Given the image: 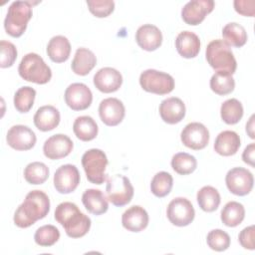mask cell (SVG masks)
I'll return each mask as SVG.
<instances>
[{
	"label": "cell",
	"mask_w": 255,
	"mask_h": 255,
	"mask_svg": "<svg viewBox=\"0 0 255 255\" xmlns=\"http://www.w3.org/2000/svg\"><path fill=\"white\" fill-rule=\"evenodd\" d=\"M50 211V199L42 190L30 191L14 213L13 221L20 228H27L45 218Z\"/></svg>",
	"instance_id": "cell-1"
},
{
	"label": "cell",
	"mask_w": 255,
	"mask_h": 255,
	"mask_svg": "<svg viewBox=\"0 0 255 255\" xmlns=\"http://www.w3.org/2000/svg\"><path fill=\"white\" fill-rule=\"evenodd\" d=\"M54 217L71 238H81L91 228L90 217L81 212L79 207L73 202L66 201L60 203L55 209Z\"/></svg>",
	"instance_id": "cell-2"
},
{
	"label": "cell",
	"mask_w": 255,
	"mask_h": 255,
	"mask_svg": "<svg viewBox=\"0 0 255 255\" xmlns=\"http://www.w3.org/2000/svg\"><path fill=\"white\" fill-rule=\"evenodd\" d=\"M32 6L31 1H14L11 3L4 20V28L8 35L18 38L24 34L28 22L32 18Z\"/></svg>",
	"instance_id": "cell-3"
},
{
	"label": "cell",
	"mask_w": 255,
	"mask_h": 255,
	"mask_svg": "<svg viewBox=\"0 0 255 255\" xmlns=\"http://www.w3.org/2000/svg\"><path fill=\"white\" fill-rule=\"evenodd\" d=\"M205 57L210 65L216 72H224L233 75L237 68L235 57L230 47L220 39L211 41L205 51Z\"/></svg>",
	"instance_id": "cell-4"
},
{
	"label": "cell",
	"mask_w": 255,
	"mask_h": 255,
	"mask_svg": "<svg viewBox=\"0 0 255 255\" xmlns=\"http://www.w3.org/2000/svg\"><path fill=\"white\" fill-rule=\"evenodd\" d=\"M18 73L23 80L39 85L47 84L52 78L50 67L36 53H28L22 58Z\"/></svg>",
	"instance_id": "cell-5"
},
{
	"label": "cell",
	"mask_w": 255,
	"mask_h": 255,
	"mask_svg": "<svg viewBox=\"0 0 255 255\" xmlns=\"http://www.w3.org/2000/svg\"><path fill=\"white\" fill-rule=\"evenodd\" d=\"M106 153L99 148H91L82 156V165L88 180L94 184H102L107 180L105 172L108 165Z\"/></svg>",
	"instance_id": "cell-6"
},
{
	"label": "cell",
	"mask_w": 255,
	"mask_h": 255,
	"mask_svg": "<svg viewBox=\"0 0 255 255\" xmlns=\"http://www.w3.org/2000/svg\"><path fill=\"white\" fill-rule=\"evenodd\" d=\"M107 198L115 206H125L130 202L133 196V186L129 179L122 174L107 177Z\"/></svg>",
	"instance_id": "cell-7"
},
{
	"label": "cell",
	"mask_w": 255,
	"mask_h": 255,
	"mask_svg": "<svg viewBox=\"0 0 255 255\" xmlns=\"http://www.w3.org/2000/svg\"><path fill=\"white\" fill-rule=\"evenodd\" d=\"M140 87L148 93L155 95H166L174 89V79L164 72L147 69L139 76Z\"/></svg>",
	"instance_id": "cell-8"
},
{
	"label": "cell",
	"mask_w": 255,
	"mask_h": 255,
	"mask_svg": "<svg viewBox=\"0 0 255 255\" xmlns=\"http://www.w3.org/2000/svg\"><path fill=\"white\" fill-rule=\"evenodd\" d=\"M166 215L170 223L183 227L189 225L195 216L191 202L184 197H175L167 205Z\"/></svg>",
	"instance_id": "cell-9"
},
{
	"label": "cell",
	"mask_w": 255,
	"mask_h": 255,
	"mask_svg": "<svg viewBox=\"0 0 255 255\" xmlns=\"http://www.w3.org/2000/svg\"><path fill=\"white\" fill-rule=\"evenodd\" d=\"M225 183L228 190L238 196L250 193L253 188V174L244 167H233L228 170L225 176Z\"/></svg>",
	"instance_id": "cell-10"
},
{
	"label": "cell",
	"mask_w": 255,
	"mask_h": 255,
	"mask_svg": "<svg viewBox=\"0 0 255 255\" xmlns=\"http://www.w3.org/2000/svg\"><path fill=\"white\" fill-rule=\"evenodd\" d=\"M180 139L186 147L194 150H200L209 142V131L201 123H190L183 128Z\"/></svg>",
	"instance_id": "cell-11"
},
{
	"label": "cell",
	"mask_w": 255,
	"mask_h": 255,
	"mask_svg": "<svg viewBox=\"0 0 255 255\" xmlns=\"http://www.w3.org/2000/svg\"><path fill=\"white\" fill-rule=\"evenodd\" d=\"M65 102L73 111H84L93 102V94L83 83H73L65 91Z\"/></svg>",
	"instance_id": "cell-12"
},
{
	"label": "cell",
	"mask_w": 255,
	"mask_h": 255,
	"mask_svg": "<svg viewBox=\"0 0 255 255\" xmlns=\"http://www.w3.org/2000/svg\"><path fill=\"white\" fill-rule=\"evenodd\" d=\"M79 183L80 172L74 164L61 165L54 174V186L59 193H71L76 190Z\"/></svg>",
	"instance_id": "cell-13"
},
{
	"label": "cell",
	"mask_w": 255,
	"mask_h": 255,
	"mask_svg": "<svg viewBox=\"0 0 255 255\" xmlns=\"http://www.w3.org/2000/svg\"><path fill=\"white\" fill-rule=\"evenodd\" d=\"M6 140L9 146L16 150H29L37 140L35 132L27 126L16 125L9 128Z\"/></svg>",
	"instance_id": "cell-14"
},
{
	"label": "cell",
	"mask_w": 255,
	"mask_h": 255,
	"mask_svg": "<svg viewBox=\"0 0 255 255\" xmlns=\"http://www.w3.org/2000/svg\"><path fill=\"white\" fill-rule=\"evenodd\" d=\"M214 1L212 0H192L187 2L181 9L182 20L191 26L200 24L207 14L212 12Z\"/></svg>",
	"instance_id": "cell-15"
},
{
	"label": "cell",
	"mask_w": 255,
	"mask_h": 255,
	"mask_svg": "<svg viewBox=\"0 0 255 255\" xmlns=\"http://www.w3.org/2000/svg\"><path fill=\"white\" fill-rule=\"evenodd\" d=\"M99 115L101 121L109 126L115 127L121 124L126 115V109L122 101L117 98H107L100 103Z\"/></svg>",
	"instance_id": "cell-16"
},
{
	"label": "cell",
	"mask_w": 255,
	"mask_h": 255,
	"mask_svg": "<svg viewBox=\"0 0 255 255\" xmlns=\"http://www.w3.org/2000/svg\"><path fill=\"white\" fill-rule=\"evenodd\" d=\"M73 147V141L68 135L57 133L46 139L43 145V152L49 159H60L69 155Z\"/></svg>",
	"instance_id": "cell-17"
},
{
	"label": "cell",
	"mask_w": 255,
	"mask_h": 255,
	"mask_svg": "<svg viewBox=\"0 0 255 255\" xmlns=\"http://www.w3.org/2000/svg\"><path fill=\"white\" fill-rule=\"evenodd\" d=\"M123 84L122 74L111 67L100 69L94 76V85L102 93L110 94L118 91Z\"/></svg>",
	"instance_id": "cell-18"
},
{
	"label": "cell",
	"mask_w": 255,
	"mask_h": 255,
	"mask_svg": "<svg viewBox=\"0 0 255 255\" xmlns=\"http://www.w3.org/2000/svg\"><path fill=\"white\" fill-rule=\"evenodd\" d=\"M185 105L181 99L170 97L163 100L159 105V115L161 120L169 125L180 123L185 116Z\"/></svg>",
	"instance_id": "cell-19"
},
{
	"label": "cell",
	"mask_w": 255,
	"mask_h": 255,
	"mask_svg": "<svg viewBox=\"0 0 255 255\" xmlns=\"http://www.w3.org/2000/svg\"><path fill=\"white\" fill-rule=\"evenodd\" d=\"M135 41L137 45L145 51H154L162 43L161 31L152 24H144L135 32Z\"/></svg>",
	"instance_id": "cell-20"
},
{
	"label": "cell",
	"mask_w": 255,
	"mask_h": 255,
	"mask_svg": "<svg viewBox=\"0 0 255 255\" xmlns=\"http://www.w3.org/2000/svg\"><path fill=\"white\" fill-rule=\"evenodd\" d=\"M149 217L146 210L139 206L133 205L128 208L122 215L123 226L130 232H140L148 225Z\"/></svg>",
	"instance_id": "cell-21"
},
{
	"label": "cell",
	"mask_w": 255,
	"mask_h": 255,
	"mask_svg": "<svg viewBox=\"0 0 255 255\" xmlns=\"http://www.w3.org/2000/svg\"><path fill=\"white\" fill-rule=\"evenodd\" d=\"M175 47L181 57L186 59L195 58L200 51V39L193 32L183 31L177 35Z\"/></svg>",
	"instance_id": "cell-22"
},
{
	"label": "cell",
	"mask_w": 255,
	"mask_h": 255,
	"mask_svg": "<svg viewBox=\"0 0 255 255\" xmlns=\"http://www.w3.org/2000/svg\"><path fill=\"white\" fill-rule=\"evenodd\" d=\"M34 125L42 131H49L54 129L60 124L61 116L58 109L47 105L40 107L34 115Z\"/></svg>",
	"instance_id": "cell-23"
},
{
	"label": "cell",
	"mask_w": 255,
	"mask_h": 255,
	"mask_svg": "<svg viewBox=\"0 0 255 255\" xmlns=\"http://www.w3.org/2000/svg\"><path fill=\"white\" fill-rule=\"evenodd\" d=\"M241 144L239 135L233 130H223L215 138L214 150L223 156H230L237 152Z\"/></svg>",
	"instance_id": "cell-24"
},
{
	"label": "cell",
	"mask_w": 255,
	"mask_h": 255,
	"mask_svg": "<svg viewBox=\"0 0 255 255\" xmlns=\"http://www.w3.org/2000/svg\"><path fill=\"white\" fill-rule=\"evenodd\" d=\"M82 202L85 208L95 215L104 214L109 209L108 198L99 189L90 188L85 190L82 195Z\"/></svg>",
	"instance_id": "cell-25"
},
{
	"label": "cell",
	"mask_w": 255,
	"mask_h": 255,
	"mask_svg": "<svg viewBox=\"0 0 255 255\" xmlns=\"http://www.w3.org/2000/svg\"><path fill=\"white\" fill-rule=\"evenodd\" d=\"M97 58L95 54L87 48L77 49L72 61V71L79 76L88 75L96 66Z\"/></svg>",
	"instance_id": "cell-26"
},
{
	"label": "cell",
	"mask_w": 255,
	"mask_h": 255,
	"mask_svg": "<svg viewBox=\"0 0 255 255\" xmlns=\"http://www.w3.org/2000/svg\"><path fill=\"white\" fill-rule=\"evenodd\" d=\"M47 54L51 61L55 63L66 62L71 54V44L69 40L62 35L54 36L47 45Z\"/></svg>",
	"instance_id": "cell-27"
},
{
	"label": "cell",
	"mask_w": 255,
	"mask_h": 255,
	"mask_svg": "<svg viewBox=\"0 0 255 255\" xmlns=\"http://www.w3.org/2000/svg\"><path fill=\"white\" fill-rule=\"evenodd\" d=\"M73 130L75 135L83 140L90 141L98 135V125L90 116L78 117L73 124Z\"/></svg>",
	"instance_id": "cell-28"
},
{
	"label": "cell",
	"mask_w": 255,
	"mask_h": 255,
	"mask_svg": "<svg viewBox=\"0 0 255 255\" xmlns=\"http://www.w3.org/2000/svg\"><path fill=\"white\" fill-rule=\"evenodd\" d=\"M222 37L223 41L229 47L240 48L247 42V32L245 28L236 22L228 23L223 27Z\"/></svg>",
	"instance_id": "cell-29"
},
{
	"label": "cell",
	"mask_w": 255,
	"mask_h": 255,
	"mask_svg": "<svg viewBox=\"0 0 255 255\" xmlns=\"http://www.w3.org/2000/svg\"><path fill=\"white\" fill-rule=\"evenodd\" d=\"M221 221L228 227H236L244 220L245 208L237 201L227 202L221 210Z\"/></svg>",
	"instance_id": "cell-30"
},
{
	"label": "cell",
	"mask_w": 255,
	"mask_h": 255,
	"mask_svg": "<svg viewBox=\"0 0 255 255\" xmlns=\"http://www.w3.org/2000/svg\"><path fill=\"white\" fill-rule=\"evenodd\" d=\"M196 199L199 207L205 212L215 211L221 201L218 190L210 185L200 188L196 194Z\"/></svg>",
	"instance_id": "cell-31"
},
{
	"label": "cell",
	"mask_w": 255,
	"mask_h": 255,
	"mask_svg": "<svg viewBox=\"0 0 255 255\" xmlns=\"http://www.w3.org/2000/svg\"><path fill=\"white\" fill-rule=\"evenodd\" d=\"M220 116L225 124L235 125L243 117V106L237 99H228L221 105Z\"/></svg>",
	"instance_id": "cell-32"
},
{
	"label": "cell",
	"mask_w": 255,
	"mask_h": 255,
	"mask_svg": "<svg viewBox=\"0 0 255 255\" xmlns=\"http://www.w3.org/2000/svg\"><path fill=\"white\" fill-rule=\"evenodd\" d=\"M235 81L232 75L224 72H216L210 79V89L219 96H225L233 92Z\"/></svg>",
	"instance_id": "cell-33"
},
{
	"label": "cell",
	"mask_w": 255,
	"mask_h": 255,
	"mask_svg": "<svg viewBox=\"0 0 255 255\" xmlns=\"http://www.w3.org/2000/svg\"><path fill=\"white\" fill-rule=\"evenodd\" d=\"M49 167L41 161H33L24 169V178L30 184H42L49 177Z\"/></svg>",
	"instance_id": "cell-34"
},
{
	"label": "cell",
	"mask_w": 255,
	"mask_h": 255,
	"mask_svg": "<svg viewBox=\"0 0 255 255\" xmlns=\"http://www.w3.org/2000/svg\"><path fill=\"white\" fill-rule=\"evenodd\" d=\"M171 167L178 174H190L196 169L197 160L193 155L187 152H178L171 158Z\"/></svg>",
	"instance_id": "cell-35"
},
{
	"label": "cell",
	"mask_w": 255,
	"mask_h": 255,
	"mask_svg": "<svg viewBox=\"0 0 255 255\" xmlns=\"http://www.w3.org/2000/svg\"><path fill=\"white\" fill-rule=\"evenodd\" d=\"M173 178L170 173L166 171L157 172L151 179L150 182V190L153 195L156 197H164L172 189Z\"/></svg>",
	"instance_id": "cell-36"
},
{
	"label": "cell",
	"mask_w": 255,
	"mask_h": 255,
	"mask_svg": "<svg viewBox=\"0 0 255 255\" xmlns=\"http://www.w3.org/2000/svg\"><path fill=\"white\" fill-rule=\"evenodd\" d=\"M36 91L29 86L21 87L18 89L14 95V107L19 113H28L35 101Z\"/></svg>",
	"instance_id": "cell-37"
},
{
	"label": "cell",
	"mask_w": 255,
	"mask_h": 255,
	"mask_svg": "<svg viewBox=\"0 0 255 255\" xmlns=\"http://www.w3.org/2000/svg\"><path fill=\"white\" fill-rule=\"evenodd\" d=\"M59 239H60L59 229L56 226L51 224H47L39 227L34 234V240L36 244L42 247H50L54 245Z\"/></svg>",
	"instance_id": "cell-38"
},
{
	"label": "cell",
	"mask_w": 255,
	"mask_h": 255,
	"mask_svg": "<svg viewBox=\"0 0 255 255\" xmlns=\"http://www.w3.org/2000/svg\"><path fill=\"white\" fill-rule=\"evenodd\" d=\"M206 242L210 249L222 252L230 246V236L221 229H213L207 234Z\"/></svg>",
	"instance_id": "cell-39"
},
{
	"label": "cell",
	"mask_w": 255,
	"mask_h": 255,
	"mask_svg": "<svg viewBox=\"0 0 255 255\" xmlns=\"http://www.w3.org/2000/svg\"><path fill=\"white\" fill-rule=\"evenodd\" d=\"M87 5L90 12L98 18L108 17L115 9V2L112 0H88Z\"/></svg>",
	"instance_id": "cell-40"
},
{
	"label": "cell",
	"mask_w": 255,
	"mask_h": 255,
	"mask_svg": "<svg viewBox=\"0 0 255 255\" xmlns=\"http://www.w3.org/2000/svg\"><path fill=\"white\" fill-rule=\"evenodd\" d=\"M0 49H1L0 67L1 68L11 67L17 59V49L15 45L9 41L2 40L0 42Z\"/></svg>",
	"instance_id": "cell-41"
},
{
	"label": "cell",
	"mask_w": 255,
	"mask_h": 255,
	"mask_svg": "<svg viewBox=\"0 0 255 255\" xmlns=\"http://www.w3.org/2000/svg\"><path fill=\"white\" fill-rule=\"evenodd\" d=\"M254 232H255V227L254 225H250L248 227H245L242 229L238 235V240L240 245L249 250H254L255 248V243H254Z\"/></svg>",
	"instance_id": "cell-42"
},
{
	"label": "cell",
	"mask_w": 255,
	"mask_h": 255,
	"mask_svg": "<svg viewBox=\"0 0 255 255\" xmlns=\"http://www.w3.org/2000/svg\"><path fill=\"white\" fill-rule=\"evenodd\" d=\"M234 9L237 13L243 16L254 17L255 14V1L253 0H235L233 2Z\"/></svg>",
	"instance_id": "cell-43"
},
{
	"label": "cell",
	"mask_w": 255,
	"mask_h": 255,
	"mask_svg": "<svg viewBox=\"0 0 255 255\" xmlns=\"http://www.w3.org/2000/svg\"><path fill=\"white\" fill-rule=\"evenodd\" d=\"M254 153H255V143L252 142L245 147L242 153L243 161L251 166H254Z\"/></svg>",
	"instance_id": "cell-44"
},
{
	"label": "cell",
	"mask_w": 255,
	"mask_h": 255,
	"mask_svg": "<svg viewBox=\"0 0 255 255\" xmlns=\"http://www.w3.org/2000/svg\"><path fill=\"white\" fill-rule=\"evenodd\" d=\"M246 131L251 138H254V115L251 116L249 122L246 124Z\"/></svg>",
	"instance_id": "cell-45"
}]
</instances>
